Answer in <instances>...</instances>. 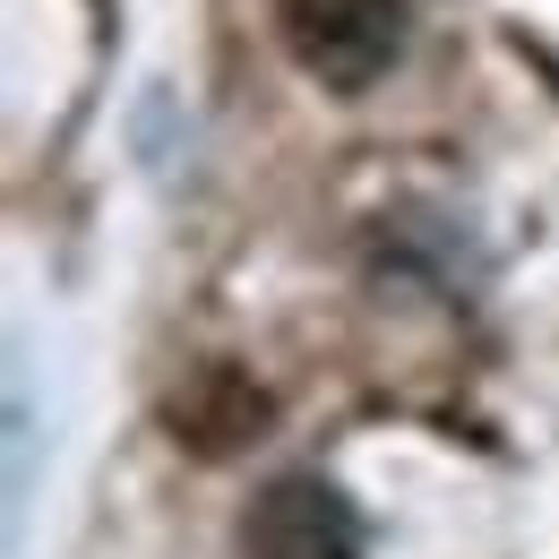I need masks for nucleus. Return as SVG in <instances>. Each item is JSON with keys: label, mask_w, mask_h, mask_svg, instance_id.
<instances>
[{"label": "nucleus", "mask_w": 559, "mask_h": 559, "mask_svg": "<svg viewBox=\"0 0 559 559\" xmlns=\"http://www.w3.org/2000/svg\"><path fill=\"white\" fill-rule=\"evenodd\" d=\"M293 52L353 95L405 52V9L396 0H293Z\"/></svg>", "instance_id": "nucleus-2"}, {"label": "nucleus", "mask_w": 559, "mask_h": 559, "mask_svg": "<svg viewBox=\"0 0 559 559\" xmlns=\"http://www.w3.org/2000/svg\"><path fill=\"white\" fill-rule=\"evenodd\" d=\"M241 551L250 559H361V516L336 483L319 474H284L250 499L241 516Z\"/></svg>", "instance_id": "nucleus-1"}]
</instances>
